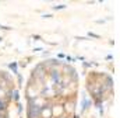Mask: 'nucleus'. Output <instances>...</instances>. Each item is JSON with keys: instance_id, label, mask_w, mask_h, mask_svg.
<instances>
[{"instance_id": "nucleus-1", "label": "nucleus", "mask_w": 120, "mask_h": 118, "mask_svg": "<svg viewBox=\"0 0 120 118\" xmlns=\"http://www.w3.org/2000/svg\"><path fill=\"white\" fill-rule=\"evenodd\" d=\"M41 113H42V117H45V118H49L50 115H52V110H50V108H46V107L42 108Z\"/></svg>"}, {"instance_id": "nucleus-2", "label": "nucleus", "mask_w": 120, "mask_h": 118, "mask_svg": "<svg viewBox=\"0 0 120 118\" xmlns=\"http://www.w3.org/2000/svg\"><path fill=\"white\" fill-rule=\"evenodd\" d=\"M61 113H63V108H61V107H56L55 111H52V114H55L56 117H57V115H61Z\"/></svg>"}]
</instances>
